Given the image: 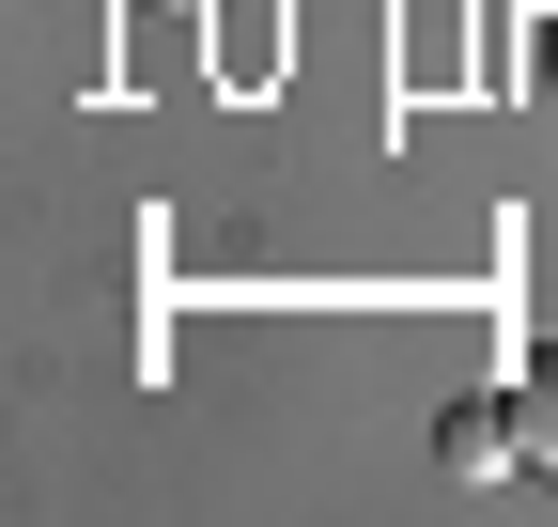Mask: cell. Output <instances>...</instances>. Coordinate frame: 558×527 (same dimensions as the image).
Returning <instances> with one entry per match:
<instances>
[{"label": "cell", "instance_id": "obj_1", "mask_svg": "<svg viewBox=\"0 0 558 527\" xmlns=\"http://www.w3.org/2000/svg\"><path fill=\"white\" fill-rule=\"evenodd\" d=\"M512 419H527V466H558V342L527 357V388H512Z\"/></svg>", "mask_w": 558, "mask_h": 527}, {"label": "cell", "instance_id": "obj_2", "mask_svg": "<svg viewBox=\"0 0 558 527\" xmlns=\"http://www.w3.org/2000/svg\"><path fill=\"white\" fill-rule=\"evenodd\" d=\"M186 16H202V0H186Z\"/></svg>", "mask_w": 558, "mask_h": 527}]
</instances>
